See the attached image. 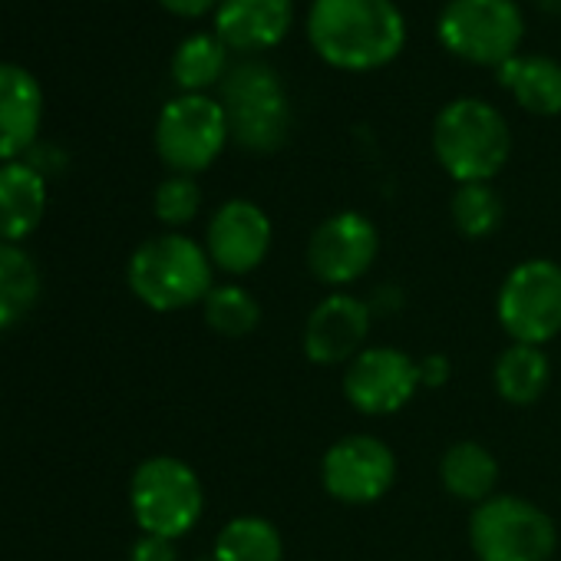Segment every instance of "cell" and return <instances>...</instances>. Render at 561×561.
I'll return each instance as SVG.
<instances>
[{"instance_id": "cell-1", "label": "cell", "mask_w": 561, "mask_h": 561, "mask_svg": "<svg viewBox=\"0 0 561 561\" xmlns=\"http://www.w3.org/2000/svg\"><path fill=\"white\" fill-rule=\"evenodd\" d=\"M308 41L324 64L347 73H370L400 57L407 21L393 0H314Z\"/></svg>"}, {"instance_id": "cell-2", "label": "cell", "mask_w": 561, "mask_h": 561, "mask_svg": "<svg viewBox=\"0 0 561 561\" xmlns=\"http://www.w3.org/2000/svg\"><path fill=\"white\" fill-rule=\"evenodd\" d=\"M129 291L152 311L172 314L202 305L215 288V264L205 244L182 231H165L142 241L126 267Z\"/></svg>"}, {"instance_id": "cell-3", "label": "cell", "mask_w": 561, "mask_h": 561, "mask_svg": "<svg viewBox=\"0 0 561 561\" xmlns=\"http://www.w3.org/2000/svg\"><path fill=\"white\" fill-rule=\"evenodd\" d=\"M433 152L449 179L459 185L492 182L512 152L505 116L485 100H453L433 123Z\"/></svg>"}, {"instance_id": "cell-4", "label": "cell", "mask_w": 561, "mask_h": 561, "mask_svg": "<svg viewBox=\"0 0 561 561\" xmlns=\"http://www.w3.org/2000/svg\"><path fill=\"white\" fill-rule=\"evenodd\" d=\"M228 136L248 152H277L291 133V100L280 77L261 60H241L228 67L218 96Z\"/></svg>"}, {"instance_id": "cell-5", "label": "cell", "mask_w": 561, "mask_h": 561, "mask_svg": "<svg viewBox=\"0 0 561 561\" xmlns=\"http://www.w3.org/2000/svg\"><path fill=\"white\" fill-rule=\"evenodd\" d=\"M129 508L142 535L179 541L205 512L198 472L179 456H149L129 479Z\"/></svg>"}, {"instance_id": "cell-6", "label": "cell", "mask_w": 561, "mask_h": 561, "mask_svg": "<svg viewBox=\"0 0 561 561\" xmlns=\"http://www.w3.org/2000/svg\"><path fill=\"white\" fill-rule=\"evenodd\" d=\"M469 548L479 561H548L558 528L531 499L492 495L469 515Z\"/></svg>"}, {"instance_id": "cell-7", "label": "cell", "mask_w": 561, "mask_h": 561, "mask_svg": "<svg viewBox=\"0 0 561 561\" xmlns=\"http://www.w3.org/2000/svg\"><path fill=\"white\" fill-rule=\"evenodd\" d=\"M495 318L512 344L545 347L561 334V264L551 257L518 261L499 288Z\"/></svg>"}, {"instance_id": "cell-8", "label": "cell", "mask_w": 561, "mask_h": 561, "mask_svg": "<svg viewBox=\"0 0 561 561\" xmlns=\"http://www.w3.org/2000/svg\"><path fill=\"white\" fill-rule=\"evenodd\" d=\"M436 34L453 57L499 70L518 54L525 18L515 0H449Z\"/></svg>"}, {"instance_id": "cell-9", "label": "cell", "mask_w": 561, "mask_h": 561, "mask_svg": "<svg viewBox=\"0 0 561 561\" xmlns=\"http://www.w3.org/2000/svg\"><path fill=\"white\" fill-rule=\"evenodd\" d=\"M228 119L218 100L182 93L156 119V152L175 175L205 172L228 142Z\"/></svg>"}, {"instance_id": "cell-10", "label": "cell", "mask_w": 561, "mask_h": 561, "mask_svg": "<svg viewBox=\"0 0 561 561\" xmlns=\"http://www.w3.org/2000/svg\"><path fill=\"white\" fill-rule=\"evenodd\" d=\"M397 453L370 433L341 436L321 459V485L341 505H374L397 485Z\"/></svg>"}, {"instance_id": "cell-11", "label": "cell", "mask_w": 561, "mask_h": 561, "mask_svg": "<svg viewBox=\"0 0 561 561\" xmlns=\"http://www.w3.org/2000/svg\"><path fill=\"white\" fill-rule=\"evenodd\" d=\"M420 360L400 347H367L344 374V397L360 416H393L420 393Z\"/></svg>"}, {"instance_id": "cell-12", "label": "cell", "mask_w": 561, "mask_h": 561, "mask_svg": "<svg viewBox=\"0 0 561 561\" xmlns=\"http://www.w3.org/2000/svg\"><path fill=\"white\" fill-rule=\"evenodd\" d=\"M380 254V231L364 211H337L324 218L308 241V267L328 288L360 280Z\"/></svg>"}, {"instance_id": "cell-13", "label": "cell", "mask_w": 561, "mask_h": 561, "mask_svg": "<svg viewBox=\"0 0 561 561\" xmlns=\"http://www.w3.org/2000/svg\"><path fill=\"white\" fill-rule=\"evenodd\" d=\"M271 218L257 202L231 198L225 202L205 231V251L215 264V271H225L228 277H244L257 271L271 251Z\"/></svg>"}, {"instance_id": "cell-14", "label": "cell", "mask_w": 561, "mask_h": 561, "mask_svg": "<svg viewBox=\"0 0 561 561\" xmlns=\"http://www.w3.org/2000/svg\"><path fill=\"white\" fill-rule=\"evenodd\" d=\"M370 308L344 291L328 295L314 305L305 321V354L318 367H347L370 337Z\"/></svg>"}, {"instance_id": "cell-15", "label": "cell", "mask_w": 561, "mask_h": 561, "mask_svg": "<svg viewBox=\"0 0 561 561\" xmlns=\"http://www.w3.org/2000/svg\"><path fill=\"white\" fill-rule=\"evenodd\" d=\"M295 0H221L215 37L234 54H261L288 37Z\"/></svg>"}, {"instance_id": "cell-16", "label": "cell", "mask_w": 561, "mask_h": 561, "mask_svg": "<svg viewBox=\"0 0 561 561\" xmlns=\"http://www.w3.org/2000/svg\"><path fill=\"white\" fill-rule=\"evenodd\" d=\"M44 123V87L18 64H0V165L34 149Z\"/></svg>"}, {"instance_id": "cell-17", "label": "cell", "mask_w": 561, "mask_h": 561, "mask_svg": "<svg viewBox=\"0 0 561 561\" xmlns=\"http://www.w3.org/2000/svg\"><path fill=\"white\" fill-rule=\"evenodd\" d=\"M47 215V179L31 162L0 165V241L21 244Z\"/></svg>"}, {"instance_id": "cell-18", "label": "cell", "mask_w": 561, "mask_h": 561, "mask_svg": "<svg viewBox=\"0 0 561 561\" xmlns=\"http://www.w3.org/2000/svg\"><path fill=\"white\" fill-rule=\"evenodd\" d=\"M499 87H505L515 103L531 116L561 113V64L551 57H512L495 70Z\"/></svg>"}, {"instance_id": "cell-19", "label": "cell", "mask_w": 561, "mask_h": 561, "mask_svg": "<svg viewBox=\"0 0 561 561\" xmlns=\"http://www.w3.org/2000/svg\"><path fill=\"white\" fill-rule=\"evenodd\" d=\"M439 482L453 499L482 505L485 499L495 495L499 459L492 456L489 446H482L476 439H459L439 459Z\"/></svg>"}, {"instance_id": "cell-20", "label": "cell", "mask_w": 561, "mask_h": 561, "mask_svg": "<svg viewBox=\"0 0 561 561\" xmlns=\"http://www.w3.org/2000/svg\"><path fill=\"white\" fill-rule=\"evenodd\" d=\"M492 383L499 400L508 407H531L545 397L551 383V360L541 347L508 344L492 367Z\"/></svg>"}, {"instance_id": "cell-21", "label": "cell", "mask_w": 561, "mask_h": 561, "mask_svg": "<svg viewBox=\"0 0 561 561\" xmlns=\"http://www.w3.org/2000/svg\"><path fill=\"white\" fill-rule=\"evenodd\" d=\"M44 277L37 261L11 241H0V334L18 328L41 301Z\"/></svg>"}, {"instance_id": "cell-22", "label": "cell", "mask_w": 561, "mask_h": 561, "mask_svg": "<svg viewBox=\"0 0 561 561\" xmlns=\"http://www.w3.org/2000/svg\"><path fill=\"white\" fill-rule=\"evenodd\" d=\"M215 561H280L285 538L264 515H234L221 525L211 548Z\"/></svg>"}, {"instance_id": "cell-23", "label": "cell", "mask_w": 561, "mask_h": 561, "mask_svg": "<svg viewBox=\"0 0 561 561\" xmlns=\"http://www.w3.org/2000/svg\"><path fill=\"white\" fill-rule=\"evenodd\" d=\"M228 73V47L215 34H192L172 57V80L182 93H205Z\"/></svg>"}, {"instance_id": "cell-24", "label": "cell", "mask_w": 561, "mask_h": 561, "mask_svg": "<svg viewBox=\"0 0 561 561\" xmlns=\"http://www.w3.org/2000/svg\"><path fill=\"white\" fill-rule=\"evenodd\" d=\"M449 215H453V225L462 238L485 241L502 228L505 205H502V195L492 188V182H469V185H459L453 192Z\"/></svg>"}, {"instance_id": "cell-25", "label": "cell", "mask_w": 561, "mask_h": 561, "mask_svg": "<svg viewBox=\"0 0 561 561\" xmlns=\"http://www.w3.org/2000/svg\"><path fill=\"white\" fill-rule=\"evenodd\" d=\"M205 324L221 337H248L261 324V305L257 298L241 285H215L208 298L202 301Z\"/></svg>"}, {"instance_id": "cell-26", "label": "cell", "mask_w": 561, "mask_h": 561, "mask_svg": "<svg viewBox=\"0 0 561 561\" xmlns=\"http://www.w3.org/2000/svg\"><path fill=\"white\" fill-rule=\"evenodd\" d=\"M156 218L169 228H182L188 225L198 208H202V188L192 175H169L165 182H159L156 198H152Z\"/></svg>"}, {"instance_id": "cell-27", "label": "cell", "mask_w": 561, "mask_h": 561, "mask_svg": "<svg viewBox=\"0 0 561 561\" xmlns=\"http://www.w3.org/2000/svg\"><path fill=\"white\" fill-rule=\"evenodd\" d=\"M129 561H179L175 541L159 535H139V541L129 551Z\"/></svg>"}, {"instance_id": "cell-28", "label": "cell", "mask_w": 561, "mask_h": 561, "mask_svg": "<svg viewBox=\"0 0 561 561\" xmlns=\"http://www.w3.org/2000/svg\"><path fill=\"white\" fill-rule=\"evenodd\" d=\"M449 374H453V364L443 354H430L426 360H420V377L426 390H439L449 380Z\"/></svg>"}, {"instance_id": "cell-29", "label": "cell", "mask_w": 561, "mask_h": 561, "mask_svg": "<svg viewBox=\"0 0 561 561\" xmlns=\"http://www.w3.org/2000/svg\"><path fill=\"white\" fill-rule=\"evenodd\" d=\"M159 4L175 18H202L208 11H218L221 0H159Z\"/></svg>"}, {"instance_id": "cell-30", "label": "cell", "mask_w": 561, "mask_h": 561, "mask_svg": "<svg viewBox=\"0 0 561 561\" xmlns=\"http://www.w3.org/2000/svg\"><path fill=\"white\" fill-rule=\"evenodd\" d=\"M538 4H541L545 11H551V14H558V11H561V0H538Z\"/></svg>"}]
</instances>
